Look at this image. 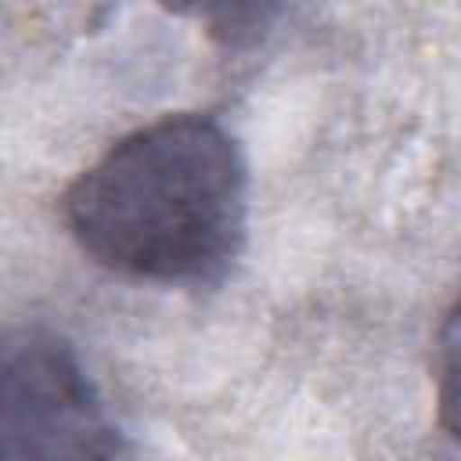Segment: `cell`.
Segmentation results:
<instances>
[{"label":"cell","instance_id":"1","mask_svg":"<svg viewBox=\"0 0 461 461\" xmlns=\"http://www.w3.org/2000/svg\"><path fill=\"white\" fill-rule=\"evenodd\" d=\"M61 220L97 267L151 285H212L249 234V166L205 112L144 122L65 191Z\"/></svg>","mask_w":461,"mask_h":461},{"label":"cell","instance_id":"2","mask_svg":"<svg viewBox=\"0 0 461 461\" xmlns=\"http://www.w3.org/2000/svg\"><path fill=\"white\" fill-rule=\"evenodd\" d=\"M119 429L76 346L14 328L0 357V461H115Z\"/></svg>","mask_w":461,"mask_h":461},{"label":"cell","instance_id":"3","mask_svg":"<svg viewBox=\"0 0 461 461\" xmlns=\"http://www.w3.org/2000/svg\"><path fill=\"white\" fill-rule=\"evenodd\" d=\"M436 414L450 439L461 443V299L436 335Z\"/></svg>","mask_w":461,"mask_h":461}]
</instances>
